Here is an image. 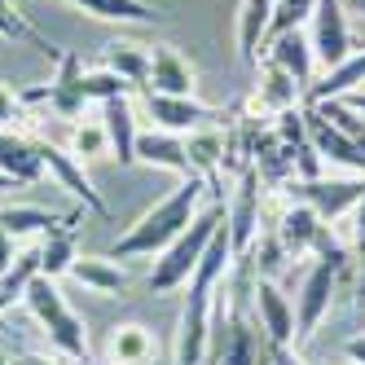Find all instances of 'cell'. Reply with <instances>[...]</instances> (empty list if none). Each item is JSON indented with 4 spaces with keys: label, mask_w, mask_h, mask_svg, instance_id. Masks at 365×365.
I'll return each mask as SVG.
<instances>
[{
    "label": "cell",
    "mask_w": 365,
    "mask_h": 365,
    "mask_svg": "<svg viewBox=\"0 0 365 365\" xmlns=\"http://www.w3.org/2000/svg\"><path fill=\"white\" fill-rule=\"evenodd\" d=\"M207 190H212V180H202V176H180V185H176L172 194H163L145 216H137V225L128 229V233H119L106 255H110V259L159 255L168 242H176L180 233L190 229V220L198 216V202H202Z\"/></svg>",
    "instance_id": "cell-1"
},
{
    "label": "cell",
    "mask_w": 365,
    "mask_h": 365,
    "mask_svg": "<svg viewBox=\"0 0 365 365\" xmlns=\"http://www.w3.org/2000/svg\"><path fill=\"white\" fill-rule=\"evenodd\" d=\"M220 225H225V198H216L207 212H198L190 220V229L159 251V259H154V269H150V291L154 295H172V291H180V286H190L198 259H202L207 242H212V233Z\"/></svg>",
    "instance_id": "cell-2"
},
{
    "label": "cell",
    "mask_w": 365,
    "mask_h": 365,
    "mask_svg": "<svg viewBox=\"0 0 365 365\" xmlns=\"http://www.w3.org/2000/svg\"><path fill=\"white\" fill-rule=\"evenodd\" d=\"M22 304H27L31 317L44 326V334H48V344L58 348V356L88 365V330H84L80 317H75V308L62 299L53 277H36L27 286V295H22Z\"/></svg>",
    "instance_id": "cell-3"
},
{
    "label": "cell",
    "mask_w": 365,
    "mask_h": 365,
    "mask_svg": "<svg viewBox=\"0 0 365 365\" xmlns=\"http://www.w3.org/2000/svg\"><path fill=\"white\" fill-rule=\"evenodd\" d=\"M348 269V255L344 247H330L322 251L317 259L308 264L304 282H299V295H295V348H304L312 334H317V326L326 322V312L334 304V291H339V277H344Z\"/></svg>",
    "instance_id": "cell-4"
},
{
    "label": "cell",
    "mask_w": 365,
    "mask_h": 365,
    "mask_svg": "<svg viewBox=\"0 0 365 365\" xmlns=\"http://www.w3.org/2000/svg\"><path fill=\"white\" fill-rule=\"evenodd\" d=\"M22 101H27V106H40V101H44L53 115H62V119H80L84 106H88V93H84V62H80V53H62V58H58V75H53L44 88H27V93H22Z\"/></svg>",
    "instance_id": "cell-5"
},
{
    "label": "cell",
    "mask_w": 365,
    "mask_h": 365,
    "mask_svg": "<svg viewBox=\"0 0 365 365\" xmlns=\"http://www.w3.org/2000/svg\"><path fill=\"white\" fill-rule=\"evenodd\" d=\"M308 40L312 53L326 71H334L339 62L352 58V27H348V9L344 0H317V9L308 18Z\"/></svg>",
    "instance_id": "cell-6"
},
{
    "label": "cell",
    "mask_w": 365,
    "mask_h": 365,
    "mask_svg": "<svg viewBox=\"0 0 365 365\" xmlns=\"http://www.w3.org/2000/svg\"><path fill=\"white\" fill-rule=\"evenodd\" d=\"M286 190H291V202L312 207V212L330 225L339 216H348L352 207L365 198V176L361 180H326V176H317V180H291Z\"/></svg>",
    "instance_id": "cell-7"
},
{
    "label": "cell",
    "mask_w": 365,
    "mask_h": 365,
    "mask_svg": "<svg viewBox=\"0 0 365 365\" xmlns=\"http://www.w3.org/2000/svg\"><path fill=\"white\" fill-rule=\"evenodd\" d=\"M273 233L282 238V247H286V255H322V251H330V247H339L334 238H330V229H326V220L312 212V207H304V202H291L286 212L277 216V225H273Z\"/></svg>",
    "instance_id": "cell-8"
},
{
    "label": "cell",
    "mask_w": 365,
    "mask_h": 365,
    "mask_svg": "<svg viewBox=\"0 0 365 365\" xmlns=\"http://www.w3.org/2000/svg\"><path fill=\"white\" fill-rule=\"evenodd\" d=\"M145 110H150L154 128L176 133V137H190L198 128H212L220 119V110L202 106L198 97H168V93H150V88H145Z\"/></svg>",
    "instance_id": "cell-9"
},
{
    "label": "cell",
    "mask_w": 365,
    "mask_h": 365,
    "mask_svg": "<svg viewBox=\"0 0 365 365\" xmlns=\"http://www.w3.org/2000/svg\"><path fill=\"white\" fill-rule=\"evenodd\" d=\"M225 220H229V238H233V251L247 255L255 233H259V168H242L238 176V190L225 202Z\"/></svg>",
    "instance_id": "cell-10"
},
{
    "label": "cell",
    "mask_w": 365,
    "mask_h": 365,
    "mask_svg": "<svg viewBox=\"0 0 365 365\" xmlns=\"http://www.w3.org/2000/svg\"><path fill=\"white\" fill-rule=\"evenodd\" d=\"M36 150H40V159H44V168L53 172L58 180H62V190H71L75 198H80L88 212H97V216H110V202L101 198L97 190H93V180H88V172H84V163L75 159L71 150H62L58 141H48V137H40L36 141Z\"/></svg>",
    "instance_id": "cell-11"
},
{
    "label": "cell",
    "mask_w": 365,
    "mask_h": 365,
    "mask_svg": "<svg viewBox=\"0 0 365 365\" xmlns=\"http://www.w3.org/2000/svg\"><path fill=\"white\" fill-rule=\"evenodd\" d=\"M251 304H255V326L269 344H295V308L277 291V282L255 277L251 282Z\"/></svg>",
    "instance_id": "cell-12"
},
{
    "label": "cell",
    "mask_w": 365,
    "mask_h": 365,
    "mask_svg": "<svg viewBox=\"0 0 365 365\" xmlns=\"http://www.w3.org/2000/svg\"><path fill=\"white\" fill-rule=\"evenodd\" d=\"M145 88L150 93H168V97H194L198 71H194V62L180 53L176 44H154L150 48V84Z\"/></svg>",
    "instance_id": "cell-13"
},
{
    "label": "cell",
    "mask_w": 365,
    "mask_h": 365,
    "mask_svg": "<svg viewBox=\"0 0 365 365\" xmlns=\"http://www.w3.org/2000/svg\"><path fill=\"white\" fill-rule=\"evenodd\" d=\"M304 119H308V141H312V150H317L326 163L352 168V172H361V176H365V150H361L352 137L339 133V128H334L317 106H304Z\"/></svg>",
    "instance_id": "cell-14"
},
{
    "label": "cell",
    "mask_w": 365,
    "mask_h": 365,
    "mask_svg": "<svg viewBox=\"0 0 365 365\" xmlns=\"http://www.w3.org/2000/svg\"><path fill=\"white\" fill-rule=\"evenodd\" d=\"M159 361V339L141 322H119L106 334V365H154Z\"/></svg>",
    "instance_id": "cell-15"
},
{
    "label": "cell",
    "mask_w": 365,
    "mask_h": 365,
    "mask_svg": "<svg viewBox=\"0 0 365 365\" xmlns=\"http://www.w3.org/2000/svg\"><path fill=\"white\" fill-rule=\"evenodd\" d=\"M269 62L273 66H282L291 80L308 93L312 88V66H317V53H312V40H308V31L299 27V31H282V36H273L269 40Z\"/></svg>",
    "instance_id": "cell-16"
},
{
    "label": "cell",
    "mask_w": 365,
    "mask_h": 365,
    "mask_svg": "<svg viewBox=\"0 0 365 365\" xmlns=\"http://www.w3.org/2000/svg\"><path fill=\"white\" fill-rule=\"evenodd\" d=\"M273 5H277V0H238V22H233V36H238V58L247 66H255L259 62V48L269 44Z\"/></svg>",
    "instance_id": "cell-17"
},
{
    "label": "cell",
    "mask_w": 365,
    "mask_h": 365,
    "mask_svg": "<svg viewBox=\"0 0 365 365\" xmlns=\"http://www.w3.org/2000/svg\"><path fill=\"white\" fill-rule=\"evenodd\" d=\"M101 128H106V141H110V154L119 159V168H133L137 163V137H141L133 101H128V97L101 101Z\"/></svg>",
    "instance_id": "cell-18"
},
{
    "label": "cell",
    "mask_w": 365,
    "mask_h": 365,
    "mask_svg": "<svg viewBox=\"0 0 365 365\" xmlns=\"http://www.w3.org/2000/svg\"><path fill=\"white\" fill-rule=\"evenodd\" d=\"M137 163L163 168V172H176V176H194L190 172V154H185V137L163 133V128H150V133L137 137Z\"/></svg>",
    "instance_id": "cell-19"
},
{
    "label": "cell",
    "mask_w": 365,
    "mask_h": 365,
    "mask_svg": "<svg viewBox=\"0 0 365 365\" xmlns=\"http://www.w3.org/2000/svg\"><path fill=\"white\" fill-rule=\"evenodd\" d=\"M0 176H9L14 185H36L44 176V159L36 141L18 137V133H0Z\"/></svg>",
    "instance_id": "cell-20"
},
{
    "label": "cell",
    "mask_w": 365,
    "mask_h": 365,
    "mask_svg": "<svg viewBox=\"0 0 365 365\" xmlns=\"http://www.w3.org/2000/svg\"><path fill=\"white\" fill-rule=\"evenodd\" d=\"M150 48L154 44H137V40H110L101 66L115 71L119 80H128V88H145L150 84Z\"/></svg>",
    "instance_id": "cell-21"
},
{
    "label": "cell",
    "mask_w": 365,
    "mask_h": 365,
    "mask_svg": "<svg viewBox=\"0 0 365 365\" xmlns=\"http://www.w3.org/2000/svg\"><path fill=\"white\" fill-rule=\"evenodd\" d=\"M71 277L93 295H123L128 291V273L115 264L110 255H80L71 264Z\"/></svg>",
    "instance_id": "cell-22"
},
{
    "label": "cell",
    "mask_w": 365,
    "mask_h": 365,
    "mask_svg": "<svg viewBox=\"0 0 365 365\" xmlns=\"http://www.w3.org/2000/svg\"><path fill=\"white\" fill-rule=\"evenodd\" d=\"M356 84H365V53H352L348 62H339L334 71H326L322 80H312V88L304 93V106H317V101H339L356 93Z\"/></svg>",
    "instance_id": "cell-23"
},
{
    "label": "cell",
    "mask_w": 365,
    "mask_h": 365,
    "mask_svg": "<svg viewBox=\"0 0 365 365\" xmlns=\"http://www.w3.org/2000/svg\"><path fill=\"white\" fill-rule=\"evenodd\" d=\"M80 216H58V212H44V207H22V202H14V207H0V225H5L14 238H31V233H58V229H66V225H75Z\"/></svg>",
    "instance_id": "cell-24"
},
{
    "label": "cell",
    "mask_w": 365,
    "mask_h": 365,
    "mask_svg": "<svg viewBox=\"0 0 365 365\" xmlns=\"http://www.w3.org/2000/svg\"><path fill=\"white\" fill-rule=\"evenodd\" d=\"M66 5L101 22H168V9L150 5V0H66Z\"/></svg>",
    "instance_id": "cell-25"
},
{
    "label": "cell",
    "mask_w": 365,
    "mask_h": 365,
    "mask_svg": "<svg viewBox=\"0 0 365 365\" xmlns=\"http://www.w3.org/2000/svg\"><path fill=\"white\" fill-rule=\"evenodd\" d=\"M299 97H304V88L291 80V75H286L282 66H273V62H264V71H259V84H255V106L282 115V110H295Z\"/></svg>",
    "instance_id": "cell-26"
},
{
    "label": "cell",
    "mask_w": 365,
    "mask_h": 365,
    "mask_svg": "<svg viewBox=\"0 0 365 365\" xmlns=\"http://www.w3.org/2000/svg\"><path fill=\"white\" fill-rule=\"evenodd\" d=\"M185 154H190V172L216 185V172L225 163V133L220 128H198L185 137Z\"/></svg>",
    "instance_id": "cell-27"
},
{
    "label": "cell",
    "mask_w": 365,
    "mask_h": 365,
    "mask_svg": "<svg viewBox=\"0 0 365 365\" xmlns=\"http://www.w3.org/2000/svg\"><path fill=\"white\" fill-rule=\"evenodd\" d=\"M80 259V251H75V225L58 229V233H44V242H40V277H62L71 273V264Z\"/></svg>",
    "instance_id": "cell-28"
},
{
    "label": "cell",
    "mask_w": 365,
    "mask_h": 365,
    "mask_svg": "<svg viewBox=\"0 0 365 365\" xmlns=\"http://www.w3.org/2000/svg\"><path fill=\"white\" fill-rule=\"evenodd\" d=\"M40 277V247H27V251H18V259L0 273V312H5L14 299L27 295V286Z\"/></svg>",
    "instance_id": "cell-29"
},
{
    "label": "cell",
    "mask_w": 365,
    "mask_h": 365,
    "mask_svg": "<svg viewBox=\"0 0 365 365\" xmlns=\"http://www.w3.org/2000/svg\"><path fill=\"white\" fill-rule=\"evenodd\" d=\"M0 36H5V40H27L36 53H44L48 62H58V58H62V48H58V44H48V36H40L31 22L18 14L14 0H0Z\"/></svg>",
    "instance_id": "cell-30"
},
{
    "label": "cell",
    "mask_w": 365,
    "mask_h": 365,
    "mask_svg": "<svg viewBox=\"0 0 365 365\" xmlns=\"http://www.w3.org/2000/svg\"><path fill=\"white\" fill-rule=\"evenodd\" d=\"M312 9H317V0H277L273 5V27H269V40L282 36V31H299L308 27Z\"/></svg>",
    "instance_id": "cell-31"
},
{
    "label": "cell",
    "mask_w": 365,
    "mask_h": 365,
    "mask_svg": "<svg viewBox=\"0 0 365 365\" xmlns=\"http://www.w3.org/2000/svg\"><path fill=\"white\" fill-rule=\"evenodd\" d=\"M71 154L75 159H97V154H110V141H106V128L101 123H75L71 128Z\"/></svg>",
    "instance_id": "cell-32"
},
{
    "label": "cell",
    "mask_w": 365,
    "mask_h": 365,
    "mask_svg": "<svg viewBox=\"0 0 365 365\" xmlns=\"http://www.w3.org/2000/svg\"><path fill=\"white\" fill-rule=\"evenodd\" d=\"M317 110L339 128V133H344V137H352L361 150H365V115H356V110H348L344 106V101H317Z\"/></svg>",
    "instance_id": "cell-33"
},
{
    "label": "cell",
    "mask_w": 365,
    "mask_h": 365,
    "mask_svg": "<svg viewBox=\"0 0 365 365\" xmlns=\"http://www.w3.org/2000/svg\"><path fill=\"white\" fill-rule=\"evenodd\" d=\"M84 93H88V101H110V97H128L133 88H128V80H119L115 71H84Z\"/></svg>",
    "instance_id": "cell-34"
},
{
    "label": "cell",
    "mask_w": 365,
    "mask_h": 365,
    "mask_svg": "<svg viewBox=\"0 0 365 365\" xmlns=\"http://www.w3.org/2000/svg\"><path fill=\"white\" fill-rule=\"evenodd\" d=\"M18 119H27V101H22V93H14L0 80V133H14Z\"/></svg>",
    "instance_id": "cell-35"
},
{
    "label": "cell",
    "mask_w": 365,
    "mask_h": 365,
    "mask_svg": "<svg viewBox=\"0 0 365 365\" xmlns=\"http://www.w3.org/2000/svg\"><path fill=\"white\" fill-rule=\"evenodd\" d=\"M264 344H269V339H264ZM269 365H304V356H299L295 344H269Z\"/></svg>",
    "instance_id": "cell-36"
},
{
    "label": "cell",
    "mask_w": 365,
    "mask_h": 365,
    "mask_svg": "<svg viewBox=\"0 0 365 365\" xmlns=\"http://www.w3.org/2000/svg\"><path fill=\"white\" fill-rule=\"evenodd\" d=\"M352 212H356V220H352V247H356V255L365 251V198L352 207Z\"/></svg>",
    "instance_id": "cell-37"
},
{
    "label": "cell",
    "mask_w": 365,
    "mask_h": 365,
    "mask_svg": "<svg viewBox=\"0 0 365 365\" xmlns=\"http://www.w3.org/2000/svg\"><path fill=\"white\" fill-rule=\"evenodd\" d=\"M14 259H18V251H14V233H9L5 225H0V273H5V269L14 264Z\"/></svg>",
    "instance_id": "cell-38"
},
{
    "label": "cell",
    "mask_w": 365,
    "mask_h": 365,
    "mask_svg": "<svg viewBox=\"0 0 365 365\" xmlns=\"http://www.w3.org/2000/svg\"><path fill=\"white\" fill-rule=\"evenodd\" d=\"M344 352H348V361H352V365H365V334L348 339V348H344Z\"/></svg>",
    "instance_id": "cell-39"
},
{
    "label": "cell",
    "mask_w": 365,
    "mask_h": 365,
    "mask_svg": "<svg viewBox=\"0 0 365 365\" xmlns=\"http://www.w3.org/2000/svg\"><path fill=\"white\" fill-rule=\"evenodd\" d=\"M339 101H344V106L348 110H356V115H365V93L356 88V93H348V97H339Z\"/></svg>",
    "instance_id": "cell-40"
},
{
    "label": "cell",
    "mask_w": 365,
    "mask_h": 365,
    "mask_svg": "<svg viewBox=\"0 0 365 365\" xmlns=\"http://www.w3.org/2000/svg\"><path fill=\"white\" fill-rule=\"evenodd\" d=\"M356 259H361V273H356V304L365 308V251H361Z\"/></svg>",
    "instance_id": "cell-41"
},
{
    "label": "cell",
    "mask_w": 365,
    "mask_h": 365,
    "mask_svg": "<svg viewBox=\"0 0 365 365\" xmlns=\"http://www.w3.org/2000/svg\"><path fill=\"white\" fill-rule=\"evenodd\" d=\"M344 9H352V14H361V18H365V0H348Z\"/></svg>",
    "instance_id": "cell-42"
},
{
    "label": "cell",
    "mask_w": 365,
    "mask_h": 365,
    "mask_svg": "<svg viewBox=\"0 0 365 365\" xmlns=\"http://www.w3.org/2000/svg\"><path fill=\"white\" fill-rule=\"evenodd\" d=\"M9 365H48V361H40V356H22V361H9Z\"/></svg>",
    "instance_id": "cell-43"
},
{
    "label": "cell",
    "mask_w": 365,
    "mask_h": 365,
    "mask_svg": "<svg viewBox=\"0 0 365 365\" xmlns=\"http://www.w3.org/2000/svg\"><path fill=\"white\" fill-rule=\"evenodd\" d=\"M5 190H18V185H14V180H9V176H0V194H5Z\"/></svg>",
    "instance_id": "cell-44"
}]
</instances>
